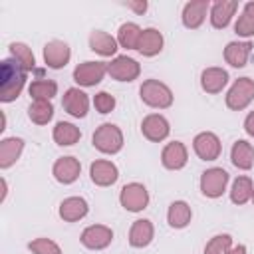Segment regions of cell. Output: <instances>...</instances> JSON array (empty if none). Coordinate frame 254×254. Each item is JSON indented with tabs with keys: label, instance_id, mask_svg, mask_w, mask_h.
I'll return each mask as SVG.
<instances>
[{
	"label": "cell",
	"instance_id": "cell-19",
	"mask_svg": "<svg viewBox=\"0 0 254 254\" xmlns=\"http://www.w3.org/2000/svg\"><path fill=\"white\" fill-rule=\"evenodd\" d=\"M228 81V73L220 67H208L200 75V85L206 93H218Z\"/></svg>",
	"mask_w": 254,
	"mask_h": 254
},
{
	"label": "cell",
	"instance_id": "cell-16",
	"mask_svg": "<svg viewBox=\"0 0 254 254\" xmlns=\"http://www.w3.org/2000/svg\"><path fill=\"white\" fill-rule=\"evenodd\" d=\"M89 175H91V181L99 187H107V185H113L117 181V167L109 161H95L89 169Z\"/></svg>",
	"mask_w": 254,
	"mask_h": 254
},
{
	"label": "cell",
	"instance_id": "cell-42",
	"mask_svg": "<svg viewBox=\"0 0 254 254\" xmlns=\"http://www.w3.org/2000/svg\"><path fill=\"white\" fill-rule=\"evenodd\" d=\"M4 125H6V115H4V113H0V131H4V129H6Z\"/></svg>",
	"mask_w": 254,
	"mask_h": 254
},
{
	"label": "cell",
	"instance_id": "cell-18",
	"mask_svg": "<svg viewBox=\"0 0 254 254\" xmlns=\"http://www.w3.org/2000/svg\"><path fill=\"white\" fill-rule=\"evenodd\" d=\"M208 0H194L183 8V24L187 28H198L206 16Z\"/></svg>",
	"mask_w": 254,
	"mask_h": 254
},
{
	"label": "cell",
	"instance_id": "cell-41",
	"mask_svg": "<svg viewBox=\"0 0 254 254\" xmlns=\"http://www.w3.org/2000/svg\"><path fill=\"white\" fill-rule=\"evenodd\" d=\"M244 12L250 14V16H254V2H248V4L244 6Z\"/></svg>",
	"mask_w": 254,
	"mask_h": 254
},
{
	"label": "cell",
	"instance_id": "cell-40",
	"mask_svg": "<svg viewBox=\"0 0 254 254\" xmlns=\"http://www.w3.org/2000/svg\"><path fill=\"white\" fill-rule=\"evenodd\" d=\"M226 254H246V248H244V246H234V248H230Z\"/></svg>",
	"mask_w": 254,
	"mask_h": 254
},
{
	"label": "cell",
	"instance_id": "cell-27",
	"mask_svg": "<svg viewBox=\"0 0 254 254\" xmlns=\"http://www.w3.org/2000/svg\"><path fill=\"white\" fill-rule=\"evenodd\" d=\"M167 218H169V224L173 228H185L190 222V206L187 202H183V200H177V202H173L169 206Z\"/></svg>",
	"mask_w": 254,
	"mask_h": 254
},
{
	"label": "cell",
	"instance_id": "cell-15",
	"mask_svg": "<svg viewBox=\"0 0 254 254\" xmlns=\"http://www.w3.org/2000/svg\"><path fill=\"white\" fill-rule=\"evenodd\" d=\"M161 159H163V165L167 169H173V171L183 169L187 165V149L181 141H173L163 149Z\"/></svg>",
	"mask_w": 254,
	"mask_h": 254
},
{
	"label": "cell",
	"instance_id": "cell-34",
	"mask_svg": "<svg viewBox=\"0 0 254 254\" xmlns=\"http://www.w3.org/2000/svg\"><path fill=\"white\" fill-rule=\"evenodd\" d=\"M230 244L232 238L228 234H218L204 246V254H226L230 250Z\"/></svg>",
	"mask_w": 254,
	"mask_h": 254
},
{
	"label": "cell",
	"instance_id": "cell-12",
	"mask_svg": "<svg viewBox=\"0 0 254 254\" xmlns=\"http://www.w3.org/2000/svg\"><path fill=\"white\" fill-rule=\"evenodd\" d=\"M62 103H64V109H65L69 115H73V117H85L87 107H89L87 95H85L81 89H77V87L67 89Z\"/></svg>",
	"mask_w": 254,
	"mask_h": 254
},
{
	"label": "cell",
	"instance_id": "cell-26",
	"mask_svg": "<svg viewBox=\"0 0 254 254\" xmlns=\"http://www.w3.org/2000/svg\"><path fill=\"white\" fill-rule=\"evenodd\" d=\"M89 46H91L93 52H97V54H101V56H113V54L117 52V42H115L109 34H105V32H101V30L91 32V36H89Z\"/></svg>",
	"mask_w": 254,
	"mask_h": 254
},
{
	"label": "cell",
	"instance_id": "cell-32",
	"mask_svg": "<svg viewBox=\"0 0 254 254\" xmlns=\"http://www.w3.org/2000/svg\"><path fill=\"white\" fill-rule=\"evenodd\" d=\"M10 54H12V58L26 69V71H30V69H34V64H36V60H34V54H32V50L26 46V44H20V42H14V44H10Z\"/></svg>",
	"mask_w": 254,
	"mask_h": 254
},
{
	"label": "cell",
	"instance_id": "cell-17",
	"mask_svg": "<svg viewBox=\"0 0 254 254\" xmlns=\"http://www.w3.org/2000/svg\"><path fill=\"white\" fill-rule=\"evenodd\" d=\"M236 8H238V2H234V0H218V2H214L212 4V10H210V22H212V26L214 28L228 26V22L234 16Z\"/></svg>",
	"mask_w": 254,
	"mask_h": 254
},
{
	"label": "cell",
	"instance_id": "cell-31",
	"mask_svg": "<svg viewBox=\"0 0 254 254\" xmlns=\"http://www.w3.org/2000/svg\"><path fill=\"white\" fill-rule=\"evenodd\" d=\"M254 189H252V181L248 177H238L232 185V190H230V198L234 204H244L250 200Z\"/></svg>",
	"mask_w": 254,
	"mask_h": 254
},
{
	"label": "cell",
	"instance_id": "cell-5",
	"mask_svg": "<svg viewBox=\"0 0 254 254\" xmlns=\"http://www.w3.org/2000/svg\"><path fill=\"white\" fill-rule=\"evenodd\" d=\"M226 183H228V173L224 169H208L202 173L200 177V190L204 196H210V198H216L224 192L226 189Z\"/></svg>",
	"mask_w": 254,
	"mask_h": 254
},
{
	"label": "cell",
	"instance_id": "cell-10",
	"mask_svg": "<svg viewBox=\"0 0 254 254\" xmlns=\"http://www.w3.org/2000/svg\"><path fill=\"white\" fill-rule=\"evenodd\" d=\"M194 153L202 161H214L220 155V141L214 133H198L194 137Z\"/></svg>",
	"mask_w": 254,
	"mask_h": 254
},
{
	"label": "cell",
	"instance_id": "cell-23",
	"mask_svg": "<svg viewBox=\"0 0 254 254\" xmlns=\"http://www.w3.org/2000/svg\"><path fill=\"white\" fill-rule=\"evenodd\" d=\"M151 238H153V224L145 218L135 220L131 226V232H129V244L135 248H143L151 242Z\"/></svg>",
	"mask_w": 254,
	"mask_h": 254
},
{
	"label": "cell",
	"instance_id": "cell-25",
	"mask_svg": "<svg viewBox=\"0 0 254 254\" xmlns=\"http://www.w3.org/2000/svg\"><path fill=\"white\" fill-rule=\"evenodd\" d=\"M232 163L238 167V169H250L252 163H254V147L248 143V141H236L232 145Z\"/></svg>",
	"mask_w": 254,
	"mask_h": 254
},
{
	"label": "cell",
	"instance_id": "cell-29",
	"mask_svg": "<svg viewBox=\"0 0 254 254\" xmlns=\"http://www.w3.org/2000/svg\"><path fill=\"white\" fill-rule=\"evenodd\" d=\"M28 115H30V119L34 123L46 125L54 115V107H52V103L48 99H34V103L28 109Z\"/></svg>",
	"mask_w": 254,
	"mask_h": 254
},
{
	"label": "cell",
	"instance_id": "cell-1",
	"mask_svg": "<svg viewBox=\"0 0 254 254\" xmlns=\"http://www.w3.org/2000/svg\"><path fill=\"white\" fill-rule=\"evenodd\" d=\"M0 99L14 101L26 81V69L16 62V60H4L2 62V73H0Z\"/></svg>",
	"mask_w": 254,
	"mask_h": 254
},
{
	"label": "cell",
	"instance_id": "cell-13",
	"mask_svg": "<svg viewBox=\"0 0 254 254\" xmlns=\"http://www.w3.org/2000/svg\"><path fill=\"white\" fill-rule=\"evenodd\" d=\"M141 131L149 141H163L169 135V123L163 115H147L141 123Z\"/></svg>",
	"mask_w": 254,
	"mask_h": 254
},
{
	"label": "cell",
	"instance_id": "cell-3",
	"mask_svg": "<svg viewBox=\"0 0 254 254\" xmlns=\"http://www.w3.org/2000/svg\"><path fill=\"white\" fill-rule=\"evenodd\" d=\"M93 147L99 149L101 153H117L123 147V135L119 131L117 125L111 123H103L101 127H97V131L93 133Z\"/></svg>",
	"mask_w": 254,
	"mask_h": 254
},
{
	"label": "cell",
	"instance_id": "cell-35",
	"mask_svg": "<svg viewBox=\"0 0 254 254\" xmlns=\"http://www.w3.org/2000/svg\"><path fill=\"white\" fill-rule=\"evenodd\" d=\"M28 248H30L34 254H62L60 246H58L54 240H50V238H38V240L30 242Z\"/></svg>",
	"mask_w": 254,
	"mask_h": 254
},
{
	"label": "cell",
	"instance_id": "cell-43",
	"mask_svg": "<svg viewBox=\"0 0 254 254\" xmlns=\"http://www.w3.org/2000/svg\"><path fill=\"white\" fill-rule=\"evenodd\" d=\"M4 196H6V181L2 179V200H4Z\"/></svg>",
	"mask_w": 254,
	"mask_h": 254
},
{
	"label": "cell",
	"instance_id": "cell-9",
	"mask_svg": "<svg viewBox=\"0 0 254 254\" xmlns=\"http://www.w3.org/2000/svg\"><path fill=\"white\" fill-rule=\"evenodd\" d=\"M107 71L111 73V77H115V79H119V81H133V79L139 75L141 67H139V64H137L133 58L119 56V58H115V60L107 65Z\"/></svg>",
	"mask_w": 254,
	"mask_h": 254
},
{
	"label": "cell",
	"instance_id": "cell-37",
	"mask_svg": "<svg viewBox=\"0 0 254 254\" xmlns=\"http://www.w3.org/2000/svg\"><path fill=\"white\" fill-rule=\"evenodd\" d=\"M93 103H95V109H97L99 113H109V111H113V107H115V97L109 95L107 91H99V93L95 95Z\"/></svg>",
	"mask_w": 254,
	"mask_h": 254
},
{
	"label": "cell",
	"instance_id": "cell-20",
	"mask_svg": "<svg viewBox=\"0 0 254 254\" xmlns=\"http://www.w3.org/2000/svg\"><path fill=\"white\" fill-rule=\"evenodd\" d=\"M87 214V202L81 196H69L60 204V216L67 222H75Z\"/></svg>",
	"mask_w": 254,
	"mask_h": 254
},
{
	"label": "cell",
	"instance_id": "cell-8",
	"mask_svg": "<svg viewBox=\"0 0 254 254\" xmlns=\"http://www.w3.org/2000/svg\"><path fill=\"white\" fill-rule=\"evenodd\" d=\"M105 71H107V65H105V64H101V62H85V64H81V65L75 67L73 79H75L79 85L89 87V85L99 83V81L103 79Z\"/></svg>",
	"mask_w": 254,
	"mask_h": 254
},
{
	"label": "cell",
	"instance_id": "cell-22",
	"mask_svg": "<svg viewBox=\"0 0 254 254\" xmlns=\"http://www.w3.org/2000/svg\"><path fill=\"white\" fill-rule=\"evenodd\" d=\"M161 48H163V36H161V32L155 30V28L143 30L137 50H139L143 56H155V54L161 52Z\"/></svg>",
	"mask_w": 254,
	"mask_h": 254
},
{
	"label": "cell",
	"instance_id": "cell-21",
	"mask_svg": "<svg viewBox=\"0 0 254 254\" xmlns=\"http://www.w3.org/2000/svg\"><path fill=\"white\" fill-rule=\"evenodd\" d=\"M24 149V141L18 139V137H8L0 143V167L2 169H8L10 165H14L20 157Z\"/></svg>",
	"mask_w": 254,
	"mask_h": 254
},
{
	"label": "cell",
	"instance_id": "cell-4",
	"mask_svg": "<svg viewBox=\"0 0 254 254\" xmlns=\"http://www.w3.org/2000/svg\"><path fill=\"white\" fill-rule=\"evenodd\" d=\"M254 99V81L250 77H240L226 95V105L234 111L244 109Z\"/></svg>",
	"mask_w": 254,
	"mask_h": 254
},
{
	"label": "cell",
	"instance_id": "cell-36",
	"mask_svg": "<svg viewBox=\"0 0 254 254\" xmlns=\"http://www.w3.org/2000/svg\"><path fill=\"white\" fill-rule=\"evenodd\" d=\"M234 30L238 36H254V16L242 12V16L236 20Z\"/></svg>",
	"mask_w": 254,
	"mask_h": 254
},
{
	"label": "cell",
	"instance_id": "cell-6",
	"mask_svg": "<svg viewBox=\"0 0 254 254\" xmlns=\"http://www.w3.org/2000/svg\"><path fill=\"white\" fill-rule=\"evenodd\" d=\"M119 200H121V204H123L127 210L139 212V210H143V208L147 206V202H149V192H147V189H145L143 185L131 183V185H125V187L121 189Z\"/></svg>",
	"mask_w": 254,
	"mask_h": 254
},
{
	"label": "cell",
	"instance_id": "cell-44",
	"mask_svg": "<svg viewBox=\"0 0 254 254\" xmlns=\"http://www.w3.org/2000/svg\"><path fill=\"white\" fill-rule=\"evenodd\" d=\"M252 198H254V192H252Z\"/></svg>",
	"mask_w": 254,
	"mask_h": 254
},
{
	"label": "cell",
	"instance_id": "cell-33",
	"mask_svg": "<svg viewBox=\"0 0 254 254\" xmlns=\"http://www.w3.org/2000/svg\"><path fill=\"white\" fill-rule=\"evenodd\" d=\"M56 91H58V85L52 79H36L30 85V95L34 99H48L50 101L56 95Z\"/></svg>",
	"mask_w": 254,
	"mask_h": 254
},
{
	"label": "cell",
	"instance_id": "cell-30",
	"mask_svg": "<svg viewBox=\"0 0 254 254\" xmlns=\"http://www.w3.org/2000/svg\"><path fill=\"white\" fill-rule=\"evenodd\" d=\"M141 28L133 22H127L119 28V44L127 50H137L139 46V40H141Z\"/></svg>",
	"mask_w": 254,
	"mask_h": 254
},
{
	"label": "cell",
	"instance_id": "cell-2",
	"mask_svg": "<svg viewBox=\"0 0 254 254\" xmlns=\"http://www.w3.org/2000/svg\"><path fill=\"white\" fill-rule=\"evenodd\" d=\"M139 91H141V99H143L147 105H151V107L165 109V107H169V105L173 103V93H171V89H169L165 83L157 81V79H147V81H143V85H141Z\"/></svg>",
	"mask_w": 254,
	"mask_h": 254
},
{
	"label": "cell",
	"instance_id": "cell-14",
	"mask_svg": "<svg viewBox=\"0 0 254 254\" xmlns=\"http://www.w3.org/2000/svg\"><path fill=\"white\" fill-rule=\"evenodd\" d=\"M79 171H81L79 161L73 157H62L54 163V177L64 185L73 183L79 177Z\"/></svg>",
	"mask_w": 254,
	"mask_h": 254
},
{
	"label": "cell",
	"instance_id": "cell-39",
	"mask_svg": "<svg viewBox=\"0 0 254 254\" xmlns=\"http://www.w3.org/2000/svg\"><path fill=\"white\" fill-rule=\"evenodd\" d=\"M244 129H246V133H248V135H252V137H254V111H252V113H248V117H246V121H244Z\"/></svg>",
	"mask_w": 254,
	"mask_h": 254
},
{
	"label": "cell",
	"instance_id": "cell-28",
	"mask_svg": "<svg viewBox=\"0 0 254 254\" xmlns=\"http://www.w3.org/2000/svg\"><path fill=\"white\" fill-rule=\"evenodd\" d=\"M81 137L79 129L71 123H65V121H60L56 127H54V139L58 145H73L77 143Z\"/></svg>",
	"mask_w": 254,
	"mask_h": 254
},
{
	"label": "cell",
	"instance_id": "cell-7",
	"mask_svg": "<svg viewBox=\"0 0 254 254\" xmlns=\"http://www.w3.org/2000/svg\"><path fill=\"white\" fill-rule=\"evenodd\" d=\"M111 240H113V232H111V228H107L103 224L87 226L81 232V244L85 248H91V250H101V248L109 246Z\"/></svg>",
	"mask_w": 254,
	"mask_h": 254
},
{
	"label": "cell",
	"instance_id": "cell-38",
	"mask_svg": "<svg viewBox=\"0 0 254 254\" xmlns=\"http://www.w3.org/2000/svg\"><path fill=\"white\" fill-rule=\"evenodd\" d=\"M127 8L135 10L137 14H143V12L147 10V2H145V0H141V2H127Z\"/></svg>",
	"mask_w": 254,
	"mask_h": 254
},
{
	"label": "cell",
	"instance_id": "cell-11",
	"mask_svg": "<svg viewBox=\"0 0 254 254\" xmlns=\"http://www.w3.org/2000/svg\"><path fill=\"white\" fill-rule=\"evenodd\" d=\"M44 60L54 69L64 67L69 62V48H67V44L65 42H60V40L48 42L46 48H44Z\"/></svg>",
	"mask_w": 254,
	"mask_h": 254
},
{
	"label": "cell",
	"instance_id": "cell-24",
	"mask_svg": "<svg viewBox=\"0 0 254 254\" xmlns=\"http://www.w3.org/2000/svg\"><path fill=\"white\" fill-rule=\"evenodd\" d=\"M250 42H230L224 50V58L232 67H242L250 54Z\"/></svg>",
	"mask_w": 254,
	"mask_h": 254
}]
</instances>
